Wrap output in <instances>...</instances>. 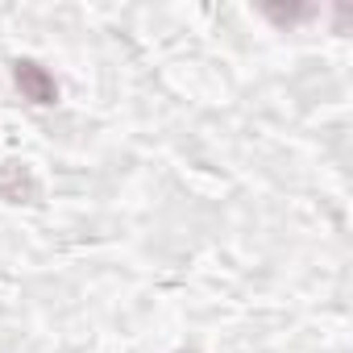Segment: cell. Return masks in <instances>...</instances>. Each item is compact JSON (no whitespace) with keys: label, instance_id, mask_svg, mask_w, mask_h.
<instances>
[{"label":"cell","instance_id":"3957f363","mask_svg":"<svg viewBox=\"0 0 353 353\" xmlns=\"http://www.w3.org/2000/svg\"><path fill=\"white\" fill-rule=\"evenodd\" d=\"M179 353H196V349H179Z\"/></svg>","mask_w":353,"mask_h":353},{"label":"cell","instance_id":"6da1fadb","mask_svg":"<svg viewBox=\"0 0 353 353\" xmlns=\"http://www.w3.org/2000/svg\"><path fill=\"white\" fill-rule=\"evenodd\" d=\"M13 83H17V92H21V100H30V104H59V83H54V75L42 67V63H34V59H17L13 63Z\"/></svg>","mask_w":353,"mask_h":353},{"label":"cell","instance_id":"7a4b0ae2","mask_svg":"<svg viewBox=\"0 0 353 353\" xmlns=\"http://www.w3.org/2000/svg\"><path fill=\"white\" fill-rule=\"evenodd\" d=\"M262 17H270L274 26H295V21H303V17H312V9H279V5H266Z\"/></svg>","mask_w":353,"mask_h":353}]
</instances>
